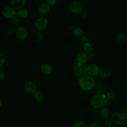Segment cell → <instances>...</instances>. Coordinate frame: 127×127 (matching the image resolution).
<instances>
[{
	"instance_id": "cell-19",
	"label": "cell",
	"mask_w": 127,
	"mask_h": 127,
	"mask_svg": "<svg viewBox=\"0 0 127 127\" xmlns=\"http://www.w3.org/2000/svg\"><path fill=\"white\" fill-rule=\"evenodd\" d=\"M127 37L126 35L123 32H120L116 36V40L119 43H124L126 42Z\"/></svg>"
},
{
	"instance_id": "cell-9",
	"label": "cell",
	"mask_w": 127,
	"mask_h": 127,
	"mask_svg": "<svg viewBox=\"0 0 127 127\" xmlns=\"http://www.w3.org/2000/svg\"><path fill=\"white\" fill-rule=\"evenodd\" d=\"M100 68L98 65L95 64H90L87 66V74L91 76L95 77L98 75Z\"/></svg>"
},
{
	"instance_id": "cell-41",
	"label": "cell",
	"mask_w": 127,
	"mask_h": 127,
	"mask_svg": "<svg viewBox=\"0 0 127 127\" xmlns=\"http://www.w3.org/2000/svg\"><path fill=\"white\" fill-rule=\"evenodd\" d=\"M125 124L127 126V120H126V122H125Z\"/></svg>"
},
{
	"instance_id": "cell-28",
	"label": "cell",
	"mask_w": 127,
	"mask_h": 127,
	"mask_svg": "<svg viewBox=\"0 0 127 127\" xmlns=\"http://www.w3.org/2000/svg\"><path fill=\"white\" fill-rule=\"evenodd\" d=\"M113 123L111 121L106 120L104 123V127H112Z\"/></svg>"
},
{
	"instance_id": "cell-5",
	"label": "cell",
	"mask_w": 127,
	"mask_h": 127,
	"mask_svg": "<svg viewBox=\"0 0 127 127\" xmlns=\"http://www.w3.org/2000/svg\"><path fill=\"white\" fill-rule=\"evenodd\" d=\"M68 9L69 11L73 13L79 14L83 10V6L81 2L79 0H75L69 3Z\"/></svg>"
},
{
	"instance_id": "cell-22",
	"label": "cell",
	"mask_w": 127,
	"mask_h": 127,
	"mask_svg": "<svg viewBox=\"0 0 127 127\" xmlns=\"http://www.w3.org/2000/svg\"><path fill=\"white\" fill-rule=\"evenodd\" d=\"M106 98L109 101H112L115 99V98L116 97V93L115 90L114 89H110L109 90L106 94Z\"/></svg>"
},
{
	"instance_id": "cell-39",
	"label": "cell",
	"mask_w": 127,
	"mask_h": 127,
	"mask_svg": "<svg viewBox=\"0 0 127 127\" xmlns=\"http://www.w3.org/2000/svg\"><path fill=\"white\" fill-rule=\"evenodd\" d=\"M122 127H127V126L125 124V125H123Z\"/></svg>"
},
{
	"instance_id": "cell-35",
	"label": "cell",
	"mask_w": 127,
	"mask_h": 127,
	"mask_svg": "<svg viewBox=\"0 0 127 127\" xmlns=\"http://www.w3.org/2000/svg\"><path fill=\"white\" fill-rule=\"evenodd\" d=\"M88 54V58H89V60H91V59H92L94 58V53L92 52L90 53H88L87 54Z\"/></svg>"
},
{
	"instance_id": "cell-40",
	"label": "cell",
	"mask_w": 127,
	"mask_h": 127,
	"mask_svg": "<svg viewBox=\"0 0 127 127\" xmlns=\"http://www.w3.org/2000/svg\"><path fill=\"white\" fill-rule=\"evenodd\" d=\"M126 91L127 92V85L126 86Z\"/></svg>"
},
{
	"instance_id": "cell-1",
	"label": "cell",
	"mask_w": 127,
	"mask_h": 127,
	"mask_svg": "<svg viewBox=\"0 0 127 127\" xmlns=\"http://www.w3.org/2000/svg\"><path fill=\"white\" fill-rule=\"evenodd\" d=\"M78 85L82 90L89 91L94 89L95 82L93 77L86 74L80 78L78 81Z\"/></svg>"
},
{
	"instance_id": "cell-8",
	"label": "cell",
	"mask_w": 127,
	"mask_h": 127,
	"mask_svg": "<svg viewBox=\"0 0 127 127\" xmlns=\"http://www.w3.org/2000/svg\"><path fill=\"white\" fill-rule=\"evenodd\" d=\"M48 25V20L43 17L38 18L34 23V27L38 31H43L45 30Z\"/></svg>"
},
{
	"instance_id": "cell-6",
	"label": "cell",
	"mask_w": 127,
	"mask_h": 127,
	"mask_svg": "<svg viewBox=\"0 0 127 127\" xmlns=\"http://www.w3.org/2000/svg\"><path fill=\"white\" fill-rule=\"evenodd\" d=\"M15 35L19 40H25L28 35V31L23 26H18L15 30Z\"/></svg>"
},
{
	"instance_id": "cell-21",
	"label": "cell",
	"mask_w": 127,
	"mask_h": 127,
	"mask_svg": "<svg viewBox=\"0 0 127 127\" xmlns=\"http://www.w3.org/2000/svg\"><path fill=\"white\" fill-rule=\"evenodd\" d=\"M83 49L85 53L88 54V53H90L92 52L93 49V47L91 43H90V42H87L83 43Z\"/></svg>"
},
{
	"instance_id": "cell-20",
	"label": "cell",
	"mask_w": 127,
	"mask_h": 127,
	"mask_svg": "<svg viewBox=\"0 0 127 127\" xmlns=\"http://www.w3.org/2000/svg\"><path fill=\"white\" fill-rule=\"evenodd\" d=\"M29 14L28 11L25 8H22L19 10H18L16 12V15L18 17L21 18H26Z\"/></svg>"
},
{
	"instance_id": "cell-16",
	"label": "cell",
	"mask_w": 127,
	"mask_h": 127,
	"mask_svg": "<svg viewBox=\"0 0 127 127\" xmlns=\"http://www.w3.org/2000/svg\"><path fill=\"white\" fill-rule=\"evenodd\" d=\"M89 60L88 54L85 52L78 54L76 57V61L77 63L85 64Z\"/></svg>"
},
{
	"instance_id": "cell-23",
	"label": "cell",
	"mask_w": 127,
	"mask_h": 127,
	"mask_svg": "<svg viewBox=\"0 0 127 127\" xmlns=\"http://www.w3.org/2000/svg\"><path fill=\"white\" fill-rule=\"evenodd\" d=\"M34 38L36 42H40L44 39V35L42 32L40 31H37L34 35Z\"/></svg>"
},
{
	"instance_id": "cell-42",
	"label": "cell",
	"mask_w": 127,
	"mask_h": 127,
	"mask_svg": "<svg viewBox=\"0 0 127 127\" xmlns=\"http://www.w3.org/2000/svg\"></svg>"
},
{
	"instance_id": "cell-37",
	"label": "cell",
	"mask_w": 127,
	"mask_h": 127,
	"mask_svg": "<svg viewBox=\"0 0 127 127\" xmlns=\"http://www.w3.org/2000/svg\"><path fill=\"white\" fill-rule=\"evenodd\" d=\"M2 101L1 99L0 98V108L2 107Z\"/></svg>"
},
{
	"instance_id": "cell-27",
	"label": "cell",
	"mask_w": 127,
	"mask_h": 127,
	"mask_svg": "<svg viewBox=\"0 0 127 127\" xmlns=\"http://www.w3.org/2000/svg\"><path fill=\"white\" fill-rule=\"evenodd\" d=\"M80 15H81V16L83 19H86L89 16V13L87 11H86V10H83L80 13Z\"/></svg>"
},
{
	"instance_id": "cell-2",
	"label": "cell",
	"mask_w": 127,
	"mask_h": 127,
	"mask_svg": "<svg viewBox=\"0 0 127 127\" xmlns=\"http://www.w3.org/2000/svg\"><path fill=\"white\" fill-rule=\"evenodd\" d=\"M108 100L106 95L102 93H96L91 98L90 104L95 109H101L106 105Z\"/></svg>"
},
{
	"instance_id": "cell-32",
	"label": "cell",
	"mask_w": 127,
	"mask_h": 127,
	"mask_svg": "<svg viewBox=\"0 0 127 127\" xmlns=\"http://www.w3.org/2000/svg\"><path fill=\"white\" fill-rule=\"evenodd\" d=\"M57 1V0H47L46 2L50 5H54Z\"/></svg>"
},
{
	"instance_id": "cell-25",
	"label": "cell",
	"mask_w": 127,
	"mask_h": 127,
	"mask_svg": "<svg viewBox=\"0 0 127 127\" xmlns=\"http://www.w3.org/2000/svg\"><path fill=\"white\" fill-rule=\"evenodd\" d=\"M11 23L12 24V25L14 26V27H18L19 25V23H20V22H19V19H18L16 17H14L13 18L11 19Z\"/></svg>"
},
{
	"instance_id": "cell-30",
	"label": "cell",
	"mask_w": 127,
	"mask_h": 127,
	"mask_svg": "<svg viewBox=\"0 0 127 127\" xmlns=\"http://www.w3.org/2000/svg\"><path fill=\"white\" fill-rule=\"evenodd\" d=\"M5 74L4 72L0 70V81H3L5 79Z\"/></svg>"
},
{
	"instance_id": "cell-10",
	"label": "cell",
	"mask_w": 127,
	"mask_h": 127,
	"mask_svg": "<svg viewBox=\"0 0 127 127\" xmlns=\"http://www.w3.org/2000/svg\"><path fill=\"white\" fill-rule=\"evenodd\" d=\"M25 90L29 94H33L37 91V86L35 83L32 81H27L24 84Z\"/></svg>"
},
{
	"instance_id": "cell-18",
	"label": "cell",
	"mask_w": 127,
	"mask_h": 127,
	"mask_svg": "<svg viewBox=\"0 0 127 127\" xmlns=\"http://www.w3.org/2000/svg\"><path fill=\"white\" fill-rule=\"evenodd\" d=\"M33 98L37 102H41L44 98V94L42 91L37 90L33 94Z\"/></svg>"
},
{
	"instance_id": "cell-33",
	"label": "cell",
	"mask_w": 127,
	"mask_h": 127,
	"mask_svg": "<svg viewBox=\"0 0 127 127\" xmlns=\"http://www.w3.org/2000/svg\"><path fill=\"white\" fill-rule=\"evenodd\" d=\"M36 28L34 27H31L30 29H29V32L30 34H34L37 31H36Z\"/></svg>"
},
{
	"instance_id": "cell-26",
	"label": "cell",
	"mask_w": 127,
	"mask_h": 127,
	"mask_svg": "<svg viewBox=\"0 0 127 127\" xmlns=\"http://www.w3.org/2000/svg\"><path fill=\"white\" fill-rule=\"evenodd\" d=\"M6 61V58L5 55L2 54L0 53V67L2 66L5 63Z\"/></svg>"
},
{
	"instance_id": "cell-14",
	"label": "cell",
	"mask_w": 127,
	"mask_h": 127,
	"mask_svg": "<svg viewBox=\"0 0 127 127\" xmlns=\"http://www.w3.org/2000/svg\"><path fill=\"white\" fill-rule=\"evenodd\" d=\"M99 114L101 118H102V119L106 120L110 116L111 112L108 108L103 107L102 108L100 109Z\"/></svg>"
},
{
	"instance_id": "cell-3",
	"label": "cell",
	"mask_w": 127,
	"mask_h": 127,
	"mask_svg": "<svg viewBox=\"0 0 127 127\" xmlns=\"http://www.w3.org/2000/svg\"><path fill=\"white\" fill-rule=\"evenodd\" d=\"M127 116L122 111H117L113 113L111 116V121L115 125H122L125 124Z\"/></svg>"
},
{
	"instance_id": "cell-29",
	"label": "cell",
	"mask_w": 127,
	"mask_h": 127,
	"mask_svg": "<svg viewBox=\"0 0 127 127\" xmlns=\"http://www.w3.org/2000/svg\"><path fill=\"white\" fill-rule=\"evenodd\" d=\"M88 127H101L100 124L97 122L92 123L88 125Z\"/></svg>"
},
{
	"instance_id": "cell-12",
	"label": "cell",
	"mask_w": 127,
	"mask_h": 127,
	"mask_svg": "<svg viewBox=\"0 0 127 127\" xmlns=\"http://www.w3.org/2000/svg\"><path fill=\"white\" fill-rule=\"evenodd\" d=\"M26 4V0H11L10 5L14 9L19 10L23 8Z\"/></svg>"
},
{
	"instance_id": "cell-15",
	"label": "cell",
	"mask_w": 127,
	"mask_h": 127,
	"mask_svg": "<svg viewBox=\"0 0 127 127\" xmlns=\"http://www.w3.org/2000/svg\"><path fill=\"white\" fill-rule=\"evenodd\" d=\"M40 71L45 75H48L51 73L53 70L52 66L49 64H44L40 66Z\"/></svg>"
},
{
	"instance_id": "cell-38",
	"label": "cell",
	"mask_w": 127,
	"mask_h": 127,
	"mask_svg": "<svg viewBox=\"0 0 127 127\" xmlns=\"http://www.w3.org/2000/svg\"><path fill=\"white\" fill-rule=\"evenodd\" d=\"M83 1H84L85 2H89L91 0H82Z\"/></svg>"
},
{
	"instance_id": "cell-24",
	"label": "cell",
	"mask_w": 127,
	"mask_h": 127,
	"mask_svg": "<svg viewBox=\"0 0 127 127\" xmlns=\"http://www.w3.org/2000/svg\"><path fill=\"white\" fill-rule=\"evenodd\" d=\"M73 127H88V125L84 121H79L74 124Z\"/></svg>"
},
{
	"instance_id": "cell-4",
	"label": "cell",
	"mask_w": 127,
	"mask_h": 127,
	"mask_svg": "<svg viewBox=\"0 0 127 127\" xmlns=\"http://www.w3.org/2000/svg\"><path fill=\"white\" fill-rule=\"evenodd\" d=\"M87 66L86 64L76 63L72 68V72L76 76H82L87 73Z\"/></svg>"
},
{
	"instance_id": "cell-31",
	"label": "cell",
	"mask_w": 127,
	"mask_h": 127,
	"mask_svg": "<svg viewBox=\"0 0 127 127\" xmlns=\"http://www.w3.org/2000/svg\"><path fill=\"white\" fill-rule=\"evenodd\" d=\"M80 40L83 43L87 42L88 40V37L86 35H83L81 37H80Z\"/></svg>"
},
{
	"instance_id": "cell-13",
	"label": "cell",
	"mask_w": 127,
	"mask_h": 127,
	"mask_svg": "<svg viewBox=\"0 0 127 127\" xmlns=\"http://www.w3.org/2000/svg\"><path fill=\"white\" fill-rule=\"evenodd\" d=\"M112 75L111 70L107 67H104L100 69L98 75L103 79H106L110 77Z\"/></svg>"
},
{
	"instance_id": "cell-34",
	"label": "cell",
	"mask_w": 127,
	"mask_h": 127,
	"mask_svg": "<svg viewBox=\"0 0 127 127\" xmlns=\"http://www.w3.org/2000/svg\"><path fill=\"white\" fill-rule=\"evenodd\" d=\"M14 33H15V31L12 29H8L7 31H6V33L8 35H12Z\"/></svg>"
},
{
	"instance_id": "cell-17",
	"label": "cell",
	"mask_w": 127,
	"mask_h": 127,
	"mask_svg": "<svg viewBox=\"0 0 127 127\" xmlns=\"http://www.w3.org/2000/svg\"><path fill=\"white\" fill-rule=\"evenodd\" d=\"M72 33L75 37L80 38L84 35V30L81 27H77L73 29Z\"/></svg>"
},
{
	"instance_id": "cell-36",
	"label": "cell",
	"mask_w": 127,
	"mask_h": 127,
	"mask_svg": "<svg viewBox=\"0 0 127 127\" xmlns=\"http://www.w3.org/2000/svg\"><path fill=\"white\" fill-rule=\"evenodd\" d=\"M126 116H127V107H126L125 108H124V109L122 111Z\"/></svg>"
},
{
	"instance_id": "cell-7",
	"label": "cell",
	"mask_w": 127,
	"mask_h": 127,
	"mask_svg": "<svg viewBox=\"0 0 127 127\" xmlns=\"http://www.w3.org/2000/svg\"><path fill=\"white\" fill-rule=\"evenodd\" d=\"M2 16L5 19H11L14 18L16 14V11L11 6H8L5 7L2 10L1 12Z\"/></svg>"
},
{
	"instance_id": "cell-11",
	"label": "cell",
	"mask_w": 127,
	"mask_h": 127,
	"mask_svg": "<svg viewBox=\"0 0 127 127\" xmlns=\"http://www.w3.org/2000/svg\"><path fill=\"white\" fill-rule=\"evenodd\" d=\"M38 12L41 15H45L49 13L50 10V5L46 2L41 3L37 8Z\"/></svg>"
}]
</instances>
